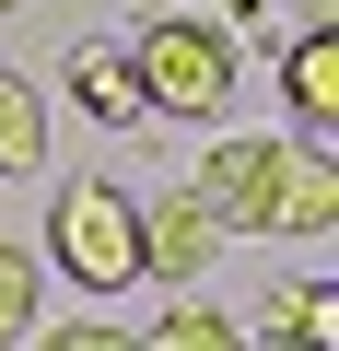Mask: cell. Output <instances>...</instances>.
I'll return each instance as SVG.
<instances>
[{"label": "cell", "instance_id": "9", "mask_svg": "<svg viewBox=\"0 0 339 351\" xmlns=\"http://www.w3.org/2000/svg\"><path fill=\"white\" fill-rule=\"evenodd\" d=\"M36 164H47V94L0 71V176H36Z\"/></svg>", "mask_w": 339, "mask_h": 351}, {"label": "cell", "instance_id": "10", "mask_svg": "<svg viewBox=\"0 0 339 351\" xmlns=\"http://www.w3.org/2000/svg\"><path fill=\"white\" fill-rule=\"evenodd\" d=\"M47 316V258L36 246H0V351H24Z\"/></svg>", "mask_w": 339, "mask_h": 351}, {"label": "cell", "instance_id": "4", "mask_svg": "<svg viewBox=\"0 0 339 351\" xmlns=\"http://www.w3.org/2000/svg\"><path fill=\"white\" fill-rule=\"evenodd\" d=\"M281 106H292V141L339 152V24H304L281 47Z\"/></svg>", "mask_w": 339, "mask_h": 351}, {"label": "cell", "instance_id": "3", "mask_svg": "<svg viewBox=\"0 0 339 351\" xmlns=\"http://www.w3.org/2000/svg\"><path fill=\"white\" fill-rule=\"evenodd\" d=\"M281 152H292V129H223V141L199 152V176H188V199H199L223 234H269V188H281Z\"/></svg>", "mask_w": 339, "mask_h": 351}, {"label": "cell", "instance_id": "14", "mask_svg": "<svg viewBox=\"0 0 339 351\" xmlns=\"http://www.w3.org/2000/svg\"><path fill=\"white\" fill-rule=\"evenodd\" d=\"M0 12H24V0H0Z\"/></svg>", "mask_w": 339, "mask_h": 351}, {"label": "cell", "instance_id": "1", "mask_svg": "<svg viewBox=\"0 0 339 351\" xmlns=\"http://www.w3.org/2000/svg\"><path fill=\"white\" fill-rule=\"evenodd\" d=\"M129 71H140V106L152 117H223L234 106V82H246V47L211 24V12H140V36H129Z\"/></svg>", "mask_w": 339, "mask_h": 351}, {"label": "cell", "instance_id": "7", "mask_svg": "<svg viewBox=\"0 0 339 351\" xmlns=\"http://www.w3.org/2000/svg\"><path fill=\"white\" fill-rule=\"evenodd\" d=\"M71 106H82L94 129H140V117H152V106H140V71H129V47H117V36L71 47Z\"/></svg>", "mask_w": 339, "mask_h": 351}, {"label": "cell", "instance_id": "13", "mask_svg": "<svg viewBox=\"0 0 339 351\" xmlns=\"http://www.w3.org/2000/svg\"><path fill=\"white\" fill-rule=\"evenodd\" d=\"M269 12H281V0H211V24H223L234 47H258V36H269Z\"/></svg>", "mask_w": 339, "mask_h": 351}, {"label": "cell", "instance_id": "5", "mask_svg": "<svg viewBox=\"0 0 339 351\" xmlns=\"http://www.w3.org/2000/svg\"><path fill=\"white\" fill-rule=\"evenodd\" d=\"M223 258V223L176 188V199H140V281H199Z\"/></svg>", "mask_w": 339, "mask_h": 351}, {"label": "cell", "instance_id": "8", "mask_svg": "<svg viewBox=\"0 0 339 351\" xmlns=\"http://www.w3.org/2000/svg\"><path fill=\"white\" fill-rule=\"evenodd\" d=\"M269 351H339V281H281L269 293Z\"/></svg>", "mask_w": 339, "mask_h": 351}, {"label": "cell", "instance_id": "2", "mask_svg": "<svg viewBox=\"0 0 339 351\" xmlns=\"http://www.w3.org/2000/svg\"><path fill=\"white\" fill-rule=\"evenodd\" d=\"M82 293H129L140 281V199L117 188V176H71V188L47 199V234H36Z\"/></svg>", "mask_w": 339, "mask_h": 351}, {"label": "cell", "instance_id": "6", "mask_svg": "<svg viewBox=\"0 0 339 351\" xmlns=\"http://www.w3.org/2000/svg\"><path fill=\"white\" fill-rule=\"evenodd\" d=\"M269 234H281V246H316V234H339V152H316V141H292V152H281Z\"/></svg>", "mask_w": 339, "mask_h": 351}, {"label": "cell", "instance_id": "11", "mask_svg": "<svg viewBox=\"0 0 339 351\" xmlns=\"http://www.w3.org/2000/svg\"><path fill=\"white\" fill-rule=\"evenodd\" d=\"M140 351H246V328H234L223 304H176V316H152Z\"/></svg>", "mask_w": 339, "mask_h": 351}, {"label": "cell", "instance_id": "12", "mask_svg": "<svg viewBox=\"0 0 339 351\" xmlns=\"http://www.w3.org/2000/svg\"><path fill=\"white\" fill-rule=\"evenodd\" d=\"M24 351H140L129 328H105V316H71V328H36Z\"/></svg>", "mask_w": 339, "mask_h": 351}]
</instances>
